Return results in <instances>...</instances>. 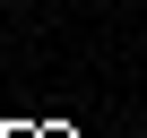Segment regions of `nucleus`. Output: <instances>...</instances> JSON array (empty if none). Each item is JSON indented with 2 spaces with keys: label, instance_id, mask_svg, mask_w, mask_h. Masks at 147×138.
I'll return each instance as SVG.
<instances>
[{
  "label": "nucleus",
  "instance_id": "f257e3e1",
  "mask_svg": "<svg viewBox=\"0 0 147 138\" xmlns=\"http://www.w3.org/2000/svg\"><path fill=\"white\" fill-rule=\"evenodd\" d=\"M0 9H9V0H0Z\"/></svg>",
  "mask_w": 147,
  "mask_h": 138
}]
</instances>
